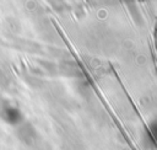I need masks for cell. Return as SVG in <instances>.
Returning <instances> with one entry per match:
<instances>
[{"mask_svg": "<svg viewBox=\"0 0 157 150\" xmlns=\"http://www.w3.org/2000/svg\"><path fill=\"white\" fill-rule=\"evenodd\" d=\"M52 22H53V25H54V27L56 28V31L59 32V34H60V37H61V39L64 41V43L67 45V48H69V50H70V53L72 54V57H74V59L76 60V63H77V65H78V68L81 69V71L83 73V75H85V77L88 80V82H90V85H91V87L94 90V92H96V95H97V97L99 98V101H101V103L105 107V109L108 111V113H109V116H110V118L113 119V122H114V124H115V127L119 129V132L121 133V135L125 138V140L128 141V144H129V146H130V149L131 150H137L136 148H135V144H134V141L128 136V133H126V130L124 129V127H123V124L120 123V120L118 119V117L115 116V112H114V109L109 106V103L107 102V100H105V97H104V95H103V92L99 90V87L97 86V84H96V80L91 76V74H90V71L86 69V66H85V63L82 61V59L78 57V54L76 53V50L72 48V45H71V43H70V41L66 38V36H65V33L63 32V30L60 28V26L56 23V21H54V20H52Z\"/></svg>", "mask_w": 157, "mask_h": 150, "instance_id": "cell-1", "label": "cell"}]
</instances>
